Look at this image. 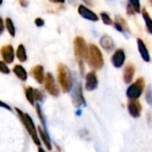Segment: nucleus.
I'll return each mask as SVG.
<instances>
[{"label":"nucleus","instance_id":"nucleus-3","mask_svg":"<svg viewBox=\"0 0 152 152\" xmlns=\"http://www.w3.org/2000/svg\"><path fill=\"white\" fill-rule=\"evenodd\" d=\"M87 61L91 68L94 69H100L102 68L104 61L101 50L95 45H90L88 47V58Z\"/></svg>","mask_w":152,"mask_h":152},{"label":"nucleus","instance_id":"nucleus-39","mask_svg":"<svg viewBox=\"0 0 152 152\" xmlns=\"http://www.w3.org/2000/svg\"><path fill=\"white\" fill-rule=\"evenodd\" d=\"M2 3H3V0H0V4H1Z\"/></svg>","mask_w":152,"mask_h":152},{"label":"nucleus","instance_id":"nucleus-16","mask_svg":"<svg viewBox=\"0 0 152 152\" xmlns=\"http://www.w3.org/2000/svg\"><path fill=\"white\" fill-rule=\"evenodd\" d=\"M134 67L132 64H128L125 67L124 73H123V78L125 83L130 84L134 78Z\"/></svg>","mask_w":152,"mask_h":152},{"label":"nucleus","instance_id":"nucleus-1","mask_svg":"<svg viewBox=\"0 0 152 152\" xmlns=\"http://www.w3.org/2000/svg\"><path fill=\"white\" fill-rule=\"evenodd\" d=\"M15 110L17 112V115H18L20 120L21 121V123L24 126V127L26 128L28 134L30 135L33 142L37 146L40 147L41 146V141L39 139V136H38V133H37V129L36 127V125H35L33 119L31 118V117L28 113H24L22 110H20L18 108H15Z\"/></svg>","mask_w":152,"mask_h":152},{"label":"nucleus","instance_id":"nucleus-10","mask_svg":"<svg viewBox=\"0 0 152 152\" xmlns=\"http://www.w3.org/2000/svg\"><path fill=\"white\" fill-rule=\"evenodd\" d=\"M98 86V78L94 71H90L86 75V90L94 91Z\"/></svg>","mask_w":152,"mask_h":152},{"label":"nucleus","instance_id":"nucleus-15","mask_svg":"<svg viewBox=\"0 0 152 152\" xmlns=\"http://www.w3.org/2000/svg\"><path fill=\"white\" fill-rule=\"evenodd\" d=\"M137 46H138V51H139L142 58L143 59V61L149 62L151 61V55H150V53H149L144 42L141 38H137Z\"/></svg>","mask_w":152,"mask_h":152},{"label":"nucleus","instance_id":"nucleus-37","mask_svg":"<svg viewBox=\"0 0 152 152\" xmlns=\"http://www.w3.org/2000/svg\"><path fill=\"white\" fill-rule=\"evenodd\" d=\"M86 4H89V5H91L92 4V2H91V0H83Z\"/></svg>","mask_w":152,"mask_h":152},{"label":"nucleus","instance_id":"nucleus-22","mask_svg":"<svg viewBox=\"0 0 152 152\" xmlns=\"http://www.w3.org/2000/svg\"><path fill=\"white\" fill-rule=\"evenodd\" d=\"M142 17H143L144 21H145V24H146V27H147L148 31L151 34H152V19L151 18L149 12L146 11V9H143L142 10Z\"/></svg>","mask_w":152,"mask_h":152},{"label":"nucleus","instance_id":"nucleus-30","mask_svg":"<svg viewBox=\"0 0 152 152\" xmlns=\"http://www.w3.org/2000/svg\"><path fill=\"white\" fill-rule=\"evenodd\" d=\"M77 63H78V68H79V70H80V74L83 76L85 74V64H84V61H78Z\"/></svg>","mask_w":152,"mask_h":152},{"label":"nucleus","instance_id":"nucleus-6","mask_svg":"<svg viewBox=\"0 0 152 152\" xmlns=\"http://www.w3.org/2000/svg\"><path fill=\"white\" fill-rule=\"evenodd\" d=\"M44 84H45V90L47 91V93L49 94H51L52 96H54V97L59 95L60 89L56 86L54 77H53V76L51 73H47L45 75Z\"/></svg>","mask_w":152,"mask_h":152},{"label":"nucleus","instance_id":"nucleus-33","mask_svg":"<svg viewBox=\"0 0 152 152\" xmlns=\"http://www.w3.org/2000/svg\"><path fill=\"white\" fill-rule=\"evenodd\" d=\"M0 107H1V108H4V109H6V110H12L11 107H10L7 103H4V102H2V101H0Z\"/></svg>","mask_w":152,"mask_h":152},{"label":"nucleus","instance_id":"nucleus-31","mask_svg":"<svg viewBox=\"0 0 152 152\" xmlns=\"http://www.w3.org/2000/svg\"><path fill=\"white\" fill-rule=\"evenodd\" d=\"M35 24H36L37 27H42V26H44L45 21H44V20L41 19V18H37V19L35 20Z\"/></svg>","mask_w":152,"mask_h":152},{"label":"nucleus","instance_id":"nucleus-11","mask_svg":"<svg viewBox=\"0 0 152 152\" xmlns=\"http://www.w3.org/2000/svg\"><path fill=\"white\" fill-rule=\"evenodd\" d=\"M126 61V53L123 49H118L115 51L111 57V62L115 68H121Z\"/></svg>","mask_w":152,"mask_h":152},{"label":"nucleus","instance_id":"nucleus-36","mask_svg":"<svg viewBox=\"0 0 152 152\" xmlns=\"http://www.w3.org/2000/svg\"><path fill=\"white\" fill-rule=\"evenodd\" d=\"M51 2L56 3V4H63L65 2V0H50Z\"/></svg>","mask_w":152,"mask_h":152},{"label":"nucleus","instance_id":"nucleus-5","mask_svg":"<svg viewBox=\"0 0 152 152\" xmlns=\"http://www.w3.org/2000/svg\"><path fill=\"white\" fill-rule=\"evenodd\" d=\"M74 53L78 61H84L88 58V47L85 39L81 37H77L74 40Z\"/></svg>","mask_w":152,"mask_h":152},{"label":"nucleus","instance_id":"nucleus-14","mask_svg":"<svg viewBox=\"0 0 152 152\" xmlns=\"http://www.w3.org/2000/svg\"><path fill=\"white\" fill-rule=\"evenodd\" d=\"M32 76L34 79L38 83V84H43L45 81V74H44V68L41 65H37L35 66L32 70H31Z\"/></svg>","mask_w":152,"mask_h":152},{"label":"nucleus","instance_id":"nucleus-13","mask_svg":"<svg viewBox=\"0 0 152 152\" xmlns=\"http://www.w3.org/2000/svg\"><path fill=\"white\" fill-rule=\"evenodd\" d=\"M37 133H38V136H39V139H40L41 142L44 143V145L45 146V148L48 151H52L53 150L52 142H51L50 137L48 136L46 132L41 126H38L37 127Z\"/></svg>","mask_w":152,"mask_h":152},{"label":"nucleus","instance_id":"nucleus-8","mask_svg":"<svg viewBox=\"0 0 152 152\" xmlns=\"http://www.w3.org/2000/svg\"><path fill=\"white\" fill-rule=\"evenodd\" d=\"M72 102L76 107H80L82 105H86V99L84 97L83 88L80 84H78L72 94Z\"/></svg>","mask_w":152,"mask_h":152},{"label":"nucleus","instance_id":"nucleus-35","mask_svg":"<svg viewBox=\"0 0 152 152\" xmlns=\"http://www.w3.org/2000/svg\"><path fill=\"white\" fill-rule=\"evenodd\" d=\"M19 2H20V4L22 7H27V5H28V0H19Z\"/></svg>","mask_w":152,"mask_h":152},{"label":"nucleus","instance_id":"nucleus-27","mask_svg":"<svg viewBox=\"0 0 152 152\" xmlns=\"http://www.w3.org/2000/svg\"><path fill=\"white\" fill-rule=\"evenodd\" d=\"M131 5L133 6V8L134 9L135 12H141V4H140V0H129Z\"/></svg>","mask_w":152,"mask_h":152},{"label":"nucleus","instance_id":"nucleus-32","mask_svg":"<svg viewBox=\"0 0 152 152\" xmlns=\"http://www.w3.org/2000/svg\"><path fill=\"white\" fill-rule=\"evenodd\" d=\"M127 12H128V14H134V12H135V11H134V9L133 8V6L131 5V4H129L128 5H127Z\"/></svg>","mask_w":152,"mask_h":152},{"label":"nucleus","instance_id":"nucleus-24","mask_svg":"<svg viewBox=\"0 0 152 152\" xmlns=\"http://www.w3.org/2000/svg\"><path fill=\"white\" fill-rule=\"evenodd\" d=\"M145 100L147 102V103L149 105L152 106V88L151 86H148V88L146 89V93H145Z\"/></svg>","mask_w":152,"mask_h":152},{"label":"nucleus","instance_id":"nucleus-29","mask_svg":"<svg viewBox=\"0 0 152 152\" xmlns=\"http://www.w3.org/2000/svg\"><path fill=\"white\" fill-rule=\"evenodd\" d=\"M34 93H35V99L36 102H42L44 100V94L38 90V89H34Z\"/></svg>","mask_w":152,"mask_h":152},{"label":"nucleus","instance_id":"nucleus-4","mask_svg":"<svg viewBox=\"0 0 152 152\" xmlns=\"http://www.w3.org/2000/svg\"><path fill=\"white\" fill-rule=\"evenodd\" d=\"M145 88V82L142 77L138 78L134 83L130 85L126 90V96L129 100H137L141 97Z\"/></svg>","mask_w":152,"mask_h":152},{"label":"nucleus","instance_id":"nucleus-26","mask_svg":"<svg viewBox=\"0 0 152 152\" xmlns=\"http://www.w3.org/2000/svg\"><path fill=\"white\" fill-rule=\"evenodd\" d=\"M36 111H37V115L40 120V122L42 123L43 126H45V118H44V115H43V112L41 110V107L39 104H36Z\"/></svg>","mask_w":152,"mask_h":152},{"label":"nucleus","instance_id":"nucleus-12","mask_svg":"<svg viewBox=\"0 0 152 152\" xmlns=\"http://www.w3.org/2000/svg\"><path fill=\"white\" fill-rule=\"evenodd\" d=\"M77 11H78V13H79L83 18L86 19V20H91V21H97V20H99L98 15H97L94 12H93L92 10H90L89 8H87L86 5L80 4V5L78 6Z\"/></svg>","mask_w":152,"mask_h":152},{"label":"nucleus","instance_id":"nucleus-38","mask_svg":"<svg viewBox=\"0 0 152 152\" xmlns=\"http://www.w3.org/2000/svg\"><path fill=\"white\" fill-rule=\"evenodd\" d=\"M37 151L38 152H46L45 151V150H44V149H43V148H42V147H41V146H40V147H38V151Z\"/></svg>","mask_w":152,"mask_h":152},{"label":"nucleus","instance_id":"nucleus-34","mask_svg":"<svg viewBox=\"0 0 152 152\" xmlns=\"http://www.w3.org/2000/svg\"><path fill=\"white\" fill-rule=\"evenodd\" d=\"M4 29V20H3V19L0 17V35L3 33Z\"/></svg>","mask_w":152,"mask_h":152},{"label":"nucleus","instance_id":"nucleus-2","mask_svg":"<svg viewBox=\"0 0 152 152\" xmlns=\"http://www.w3.org/2000/svg\"><path fill=\"white\" fill-rule=\"evenodd\" d=\"M58 82L63 93H69L73 86L71 72L64 64H60L58 66Z\"/></svg>","mask_w":152,"mask_h":152},{"label":"nucleus","instance_id":"nucleus-21","mask_svg":"<svg viewBox=\"0 0 152 152\" xmlns=\"http://www.w3.org/2000/svg\"><path fill=\"white\" fill-rule=\"evenodd\" d=\"M16 57L20 62H25L27 61V53L26 49L23 45H20L16 51Z\"/></svg>","mask_w":152,"mask_h":152},{"label":"nucleus","instance_id":"nucleus-7","mask_svg":"<svg viewBox=\"0 0 152 152\" xmlns=\"http://www.w3.org/2000/svg\"><path fill=\"white\" fill-rule=\"evenodd\" d=\"M127 110L132 118H138L142 114V106L137 100H129L127 103Z\"/></svg>","mask_w":152,"mask_h":152},{"label":"nucleus","instance_id":"nucleus-19","mask_svg":"<svg viewBox=\"0 0 152 152\" xmlns=\"http://www.w3.org/2000/svg\"><path fill=\"white\" fill-rule=\"evenodd\" d=\"M114 25H115V28L117 30L120 31V32H126L128 31V26L126 22V20L122 18H118L116 20V21L114 22Z\"/></svg>","mask_w":152,"mask_h":152},{"label":"nucleus","instance_id":"nucleus-18","mask_svg":"<svg viewBox=\"0 0 152 152\" xmlns=\"http://www.w3.org/2000/svg\"><path fill=\"white\" fill-rule=\"evenodd\" d=\"M100 44L102 47L106 51H111L114 48V42L112 38L109 36H103L100 39Z\"/></svg>","mask_w":152,"mask_h":152},{"label":"nucleus","instance_id":"nucleus-28","mask_svg":"<svg viewBox=\"0 0 152 152\" xmlns=\"http://www.w3.org/2000/svg\"><path fill=\"white\" fill-rule=\"evenodd\" d=\"M0 72L3 74H9L10 73V69H9L8 66L3 61H0Z\"/></svg>","mask_w":152,"mask_h":152},{"label":"nucleus","instance_id":"nucleus-23","mask_svg":"<svg viewBox=\"0 0 152 152\" xmlns=\"http://www.w3.org/2000/svg\"><path fill=\"white\" fill-rule=\"evenodd\" d=\"M5 28H6L7 31L9 32V34L12 37L15 36V28H14L12 20L10 18H6L5 19Z\"/></svg>","mask_w":152,"mask_h":152},{"label":"nucleus","instance_id":"nucleus-20","mask_svg":"<svg viewBox=\"0 0 152 152\" xmlns=\"http://www.w3.org/2000/svg\"><path fill=\"white\" fill-rule=\"evenodd\" d=\"M25 96L27 101L28 102V103H30V105L34 106L35 102H36V99H35V93H34V89L31 86H27L25 88Z\"/></svg>","mask_w":152,"mask_h":152},{"label":"nucleus","instance_id":"nucleus-17","mask_svg":"<svg viewBox=\"0 0 152 152\" xmlns=\"http://www.w3.org/2000/svg\"><path fill=\"white\" fill-rule=\"evenodd\" d=\"M12 71H13V73L16 75V77H17L20 80H21V81H23V82H25V81L27 80V78H28L27 71H26V69H25L21 65H20V64L15 65V66L13 67V69H12Z\"/></svg>","mask_w":152,"mask_h":152},{"label":"nucleus","instance_id":"nucleus-9","mask_svg":"<svg viewBox=\"0 0 152 152\" xmlns=\"http://www.w3.org/2000/svg\"><path fill=\"white\" fill-rule=\"evenodd\" d=\"M1 56L4 61L7 64L12 63L14 61V50L11 45H5L0 49Z\"/></svg>","mask_w":152,"mask_h":152},{"label":"nucleus","instance_id":"nucleus-25","mask_svg":"<svg viewBox=\"0 0 152 152\" xmlns=\"http://www.w3.org/2000/svg\"><path fill=\"white\" fill-rule=\"evenodd\" d=\"M101 17H102V21H103L104 24H106V25H111L113 23L111 18L110 17V15L107 12H102L101 13Z\"/></svg>","mask_w":152,"mask_h":152}]
</instances>
